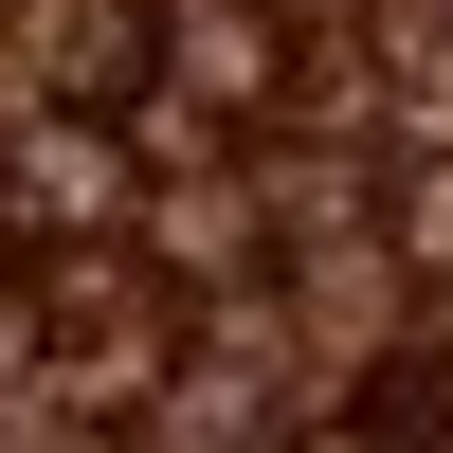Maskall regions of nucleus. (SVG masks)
<instances>
[{
  "mask_svg": "<svg viewBox=\"0 0 453 453\" xmlns=\"http://www.w3.org/2000/svg\"><path fill=\"white\" fill-rule=\"evenodd\" d=\"M19 55L55 109H145V73H164V0H19Z\"/></svg>",
  "mask_w": 453,
  "mask_h": 453,
  "instance_id": "nucleus-1",
  "label": "nucleus"
},
{
  "mask_svg": "<svg viewBox=\"0 0 453 453\" xmlns=\"http://www.w3.org/2000/svg\"><path fill=\"white\" fill-rule=\"evenodd\" d=\"M127 164H109V127H91V109H55V127H36L19 145V200H0V236H127Z\"/></svg>",
  "mask_w": 453,
  "mask_h": 453,
  "instance_id": "nucleus-2",
  "label": "nucleus"
},
{
  "mask_svg": "<svg viewBox=\"0 0 453 453\" xmlns=\"http://www.w3.org/2000/svg\"><path fill=\"white\" fill-rule=\"evenodd\" d=\"M363 435L381 453H453V345H381L363 363Z\"/></svg>",
  "mask_w": 453,
  "mask_h": 453,
  "instance_id": "nucleus-3",
  "label": "nucleus"
},
{
  "mask_svg": "<svg viewBox=\"0 0 453 453\" xmlns=\"http://www.w3.org/2000/svg\"><path fill=\"white\" fill-rule=\"evenodd\" d=\"M399 254H418V273H453V164H435V181H399Z\"/></svg>",
  "mask_w": 453,
  "mask_h": 453,
  "instance_id": "nucleus-4",
  "label": "nucleus"
},
{
  "mask_svg": "<svg viewBox=\"0 0 453 453\" xmlns=\"http://www.w3.org/2000/svg\"><path fill=\"white\" fill-rule=\"evenodd\" d=\"M363 36L381 55H453V0H363Z\"/></svg>",
  "mask_w": 453,
  "mask_h": 453,
  "instance_id": "nucleus-5",
  "label": "nucleus"
},
{
  "mask_svg": "<svg viewBox=\"0 0 453 453\" xmlns=\"http://www.w3.org/2000/svg\"><path fill=\"white\" fill-rule=\"evenodd\" d=\"M309 453H381V435H363V418H326V435H309Z\"/></svg>",
  "mask_w": 453,
  "mask_h": 453,
  "instance_id": "nucleus-6",
  "label": "nucleus"
},
{
  "mask_svg": "<svg viewBox=\"0 0 453 453\" xmlns=\"http://www.w3.org/2000/svg\"><path fill=\"white\" fill-rule=\"evenodd\" d=\"M36 453H109V435H91V418H73V435H36Z\"/></svg>",
  "mask_w": 453,
  "mask_h": 453,
  "instance_id": "nucleus-7",
  "label": "nucleus"
},
{
  "mask_svg": "<svg viewBox=\"0 0 453 453\" xmlns=\"http://www.w3.org/2000/svg\"><path fill=\"white\" fill-rule=\"evenodd\" d=\"M435 91H453V55H435Z\"/></svg>",
  "mask_w": 453,
  "mask_h": 453,
  "instance_id": "nucleus-8",
  "label": "nucleus"
},
{
  "mask_svg": "<svg viewBox=\"0 0 453 453\" xmlns=\"http://www.w3.org/2000/svg\"><path fill=\"white\" fill-rule=\"evenodd\" d=\"M0 254H19V236H0Z\"/></svg>",
  "mask_w": 453,
  "mask_h": 453,
  "instance_id": "nucleus-9",
  "label": "nucleus"
}]
</instances>
